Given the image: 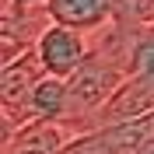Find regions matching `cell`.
Instances as JSON below:
<instances>
[{"label":"cell","mask_w":154,"mask_h":154,"mask_svg":"<svg viewBox=\"0 0 154 154\" xmlns=\"http://www.w3.org/2000/svg\"><path fill=\"white\" fill-rule=\"evenodd\" d=\"M35 56H38L46 74L70 81L88 63V56H91V32L67 28V25L49 21L42 28V35H38V42H35Z\"/></svg>","instance_id":"cell-2"},{"label":"cell","mask_w":154,"mask_h":154,"mask_svg":"<svg viewBox=\"0 0 154 154\" xmlns=\"http://www.w3.org/2000/svg\"><path fill=\"white\" fill-rule=\"evenodd\" d=\"M144 116H154V28L137 35L133 53H130V74H126L123 88L109 98V105L98 112L95 130L144 119Z\"/></svg>","instance_id":"cell-1"},{"label":"cell","mask_w":154,"mask_h":154,"mask_svg":"<svg viewBox=\"0 0 154 154\" xmlns=\"http://www.w3.org/2000/svg\"><path fill=\"white\" fill-rule=\"evenodd\" d=\"M116 21L130 32H151L154 28V0H116Z\"/></svg>","instance_id":"cell-6"},{"label":"cell","mask_w":154,"mask_h":154,"mask_svg":"<svg viewBox=\"0 0 154 154\" xmlns=\"http://www.w3.org/2000/svg\"><path fill=\"white\" fill-rule=\"evenodd\" d=\"M77 137L84 133H77V126H70L67 119H35L4 140V154H67Z\"/></svg>","instance_id":"cell-3"},{"label":"cell","mask_w":154,"mask_h":154,"mask_svg":"<svg viewBox=\"0 0 154 154\" xmlns=\"http://www.w3.org/2000/svg\"><path fill=\"white\" fill-rule=\"evenodd\" d=\"M67 105H70V91L63 77L42 74L38 84L32 88L28 105H25V123H35V119H67Z\"/></svg>","instance_id":"cell-5"},{"label":"cell","mask_w":154,"mask_h":154,"mask_svg":"<svg viewBox=\"0 0 154 154\" xmlns=\"http://www.w3.org/2000/svg\"><path fill=\"white\" fill-rule=\"evenodd\" d=\"M7 4H18V7H46V0H7Z\"/></svg>","instance_id":"cell-7"},{"label":"cell","mask_w":154,"mask_h":154,"mask_svg":"<svg viewBox=\"0 0 154 154\" xmlns=\"http://www.w3.org/2000/svg\"><path fill=\"white\" fill-rule=\"evenodd\" d=\"M49 21L81 32H102L116 21V0H46Z\"/></svg>","instance_id":"cell-4"}]
</instances>
